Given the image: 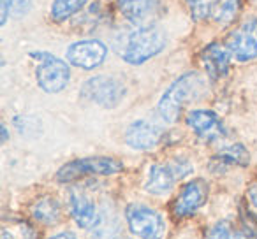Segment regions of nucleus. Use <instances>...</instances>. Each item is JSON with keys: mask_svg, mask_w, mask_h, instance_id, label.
<instances>
[{"mask_svg": "<svg viewBox=\"0 0 257 239\" xmlns=\"http://www.w3.org/2000/svg\"><path fill=\"white\" fill-rule=\"evenodd\" d=\"M69 213L76 225L85 230H95L100 220V209L83 190L72 188L69 192Z\"/></svg>", "mask_w": 257, "mask_h": 239, "instance_id": "obj_12", "label": "nucleus"}, {"mask_svg": "<svg viewBox=\"0 0 257 239\" xmlns=\"http://www.w3.org/2000/svg\"><path fill=\"white\" fill-rule=\"evenodd\" d=\"M125 221L128 230L140 239H164L166 220L157 209L141 202L125 207Z\"/></svg>", "mask_w": 257, "mask_h": 239, "instance_id": "obj_5", "label": "nucleus"}, {"mask_svg": "<svg viewBox=\"0 0 257 239\" xmlns=\"http://www.w3.org/2000/svg\"><path fill=\"white\" fill-rule=\"evenodd\" d=\"M120 11L133 27H152L161 18V0H120Z\"/></svg>", "mask_w": 257, "mask_h": 239, "instance_id": "obj_11", "label": "nucleus"}, {"mask_svg": "<svg viewBox=\"0 0 257 239\" xmlns=\"http://www.w3.org/2000/svg\"><path fill=\"white\" fill-rule=\"evenodd\" d=\"M86 0H53L51 4V18L55 22H65L72 15L85 8Z\"/></svg>", "mask_w": 257, "mask_h": 239, "instance_id": "obj_20", "label": "nucleus"}, {"mask_svg": "<svg viewBox=\"0 0 257 239\" xmlns=\"http://www.w3.org/2000/svg\"><path fill=\"white\" fill-rule=\"evenodd\" d=\"M239 9H241V0H220L210 16L218 25H229L231 22H234Z\"/></svg>", "mask_w": 257, "mask_h": 239, "instance_id": "obj_19", "label": "nucleus"}, {"mask_svg": "<svg viewBox=\"0 0 257 239\" xmlns=\"http://www.w3.org/2000/svg\"><path fill=\"white\" fill-rule=\"evenodd\" d=\"M121 239H127V237H121Z\"/></svg>", "mask_w": 257, "mask_h": 239, "instance_id": "obj_26", "label": "nucleus"}, {"mask_svg": "<svg viewBox=\"0 0 257 239\" xmlns=\"http://www.w3.org/2000/svg\"><path fill=\"white\" fill-rule=\"evenodd\" d=\"M208 92V83L199 72H185L169 85L157 104V111L166 123H176L182 109L190 102L203 99Z\"/></svg>", "mask_w": 257, "mask_h": 239, "instance_id": "obj_1", "label": "nucleus"}, {"mask_svg": "<svg viewBox=\"0 0 257 239\" xmlns=\"http://www.w3.org/2000/svg\"><path fill=\"white\" fill-rule=\"evenodd\" d=\"M208 193H210V186L204 179L197 178L192 181H187L182 186L178 197L175 199L173 204V213L176 218H189L194 216L201 207L206 204Z\"/></svg>", "mask_w": 257, "mask_h": 239, "instance_id": "obj_8", "label": "nucleus"}, {"mask_svg": "<svg viewBox=\"0 0 257 239\" xmlns=\"http://www.w3.org/2000/svg\"><path fill=\"white\" fill-rule=\"evenodd\" d=\"M123 171V164L113 157H86L67 162L57 171L58 183H72L90 176H113Z\"/></svg>", "mask_w": 257, "mask_h": 239, "instance_id": "obj_3", "label": "nucleus"}, {"mask_svg": "<svg viewBox=\"0 0 257 239\" xmlns=\"http://www.w3.org/2000/svg\"><path fill=\"white\" fill-rule=\"evenodd\" d=\"M250 164V153L243 144L236 143L231 146L222 148L218 153H215L210 160V171L224 172L231 167H246Z\"/></svg>", "mask_w": 257, "mask_h": 239, "instance_id": "obj_16", "label": "nucleus"}, {"mask_svg": "<svg viewBox=\"0 0 257 239\" xmlns=\"http://www.w3.org/2000/svg\"><path fill=\"white\" fill-rule=\"evenodd\" d=\"M218 2L220 0H185L187 8H189L194 20H204L206 16H210Z\"/></svg>", "mask_w": 257, "mask_h": 239, "instance_id": "obj_21", "label": "nucleus"}, {"mask_svg": "<svg viewBox=\"0 0 257 239\" xmlns=\"http://www.w3.org/2000/svg\"><path fill=\"white\" fill-rule=\"evenodd\" d=\"M9 139V132H8V127H6V123H2V143H6V141Z\"/></svg>", "mask_w": 257, "mask_h": 239, "instance_id": "obj_25", "label": "nucleus"}, {"mask_svg": "<svg viewBox=\"0 0 257 239\" xmlns=\"http://www.w3.org/2000/svg\"><path fill=\"white\" fill-rule=\"evenodd\" d=\"M227 48L238 62L257 58V18L243 22L227 39Z\"/></svg>", "mask_w": 257, "mask_h": 239, "instance_id": "obj_9", "label": "nucleus"}, {"mask_svg": "<svg viewBox=\"0 0 257 239\" xmlns=\"http://www.w3.org/2000/svg\"><path fill=\"white\" fill-rule=\"evenodd\" d=\"M232 53L229 48H225L220 43H211L201 51V62L206 71L208 78L218 81L229 72V64H231Z\"/></svg>", "mask_w": 257, "mask_h": 239, "instance_id": "obj_15", "label": "nucleus"}, {"mask_svg": "<svg viewBox=\"0 0 257 239\" xmlns=\"http://www.w3.org/2000/svg\"><path fill=\"white\" fill-rule=\"evenodd\" d=\"M187 125L203 141H217L225 136V127L217 113L210 109H192L185 116Z\"/></svg>", "mask_w": 257, "mask_h": 239, "instance_id": "obj_13", "label": "nucleus"}, {"mask_svg": "<svg viewBox=\"0 0 257 239\" xmlns=\"http://www.w3.org/2000/svg\"><path fill=\"white\" fill-rule=\"evenodd\" d=\"M48 239H79V237L76 234H72V232H58V234L51 235Z\"/></svg>", "mask_w": 257, "mask_h": 239, "instance_id": "obj_24", "label": "nucleus"}, {"mask_svg": "<svg viewBox=\"0 0 257 239\" xmlns=\"http://www.w3.org/2000/svg\"><path fill=\"white\" fill-rule=\"evenodd\" d=\"M206 239H253V234L246 228H238L229 220H220L206 230Z\"/></svg>", "mask_w": 257, "mask_h": 239, "instance_id": "obj_18", "label": "nucleus"}, {"mask_svg": "<svg viewBox=\"0 0 257 239\" xmlns=\"http://www.w3.org/2000/svg\"><path fill=\"white\" fill-rule=\"evenodd\" d=\"M192 172V164L187 158L176 157L166 164H154L148 172L145 190L152 195H166L175 188L176 181Z\"/></svg>", "mask_w": 257, "mask_h": 239, "instance_id": "obj_6", "label": "nucleus"}, {"mask_svg": "<svg viewBox=\"0 0 257 239\" xmlns=\"http://www.w3.org/2000/svg\"><path fill=\"white\" fill-rule=\"evenodd\" d=\"M30 57L37 62V85L46 93H58L71 81V69L64 60L48 51H32Z\"/></svg>", "mask_w": 257, "mask_h": 239, "instance_id": "obj_4", "label": "nucleus"}, {"mask_svg": "<svg viewBox=\"0 0 257 239\" xmlns=\"http://www.w3.org/2000/svg\"><path fill=\"white\" fill-rule=\"evenodd\" d=\"M166 32L157 25L134 27L116 39V51L121 60L131 65H141L157 57L166 48Z\"/></svg>", "mask_w": 257, "mask_h": 239, "instance_id": "obj_2", "label": "nucleus"}, {"mask_svg": "<svg viewBox=\"0 0 257 239\" xmlns=\"http://www.w3.org/2000/svg\"><path fill=\"white\" fill-rule=\"evenodd\" d=\"M162 136H164V130L155 123L147 122V120H136L125 129L127 146L140 151L154 150L162 141Z\"/></svg>", "mask_w": 257, "mask_h": 239, "instance_id": "obj_14", "label": "nucleus"}, {"mask_svg": "<svg viewBox=\"0 0 257 239\" xmlns=\"http://www.w3.org/2000/svg\"><path fill=\"white\" fill-rule=\"evenodd\" d=\"M81 95L104 109H113L125 99L127 88L120 79L102 74L86 79L81 86Z\"/></svg>", "mask_w": 257, "mask_h": 239, "instance_id": "obj_7", "label": "nucleus"}, {"mask_svg": "<svg viewBox=\"0 0 257 239\" xmlns=\"http://www.w3.org/2000/svg\"><path fill=\"white\" fill-rule=\"evenodd\" d=\"M107 48L102 41L88 39V41H78L67 48V60L71 65L79 67L83 71H92L99 67L106 60Z\"/></svg>", "mask_w": 257, "mask_h": 239, "instance_id": "obj_10", "label": "nucleus"}, {"mask_svg": "<svg viewBox=\"0 0 257 239\" xmlns=\"http://www.w3.org/2000/svg\"><path fill=\"white\" fill-rule=\"evenodd\" d=\"M32 216L43 225H55L62 218V206L55 197H43L32 207Z\"/></svg>", "mask_w": 257, "mask_h": 239, "instance_id": "obj_17", "label": "nucleus"}, {"mask_svg": "<svg viewBox=\"0 0 257 239\" xmlns=\"http://www.w3.org/2000/svg\"><path fill=\"white\" fill-rule=\"evenodd\" d=\"M248 200H250V206H252L253 211L257 213V181H253L252 185L248 186Z\"/></svg>", "mask_w": 257, "mask_h": 239, "instance_id": "obj_23", "label": "nucleus"}, {"mask_svg": "<svg viewBox=\"0 0 257 239\" xmlns=\"http://www.w3.org/2000/svg\"><path fill=\"white\" fill-rule=\"evenodd\" d=\"M9 8V15L15 18H22L32 8V0H6Z\"/></svg>", "mask_w": 257, "mask_h": 239, "instance_id": "obj_22", "label": "nucleus"}]
</instances>
